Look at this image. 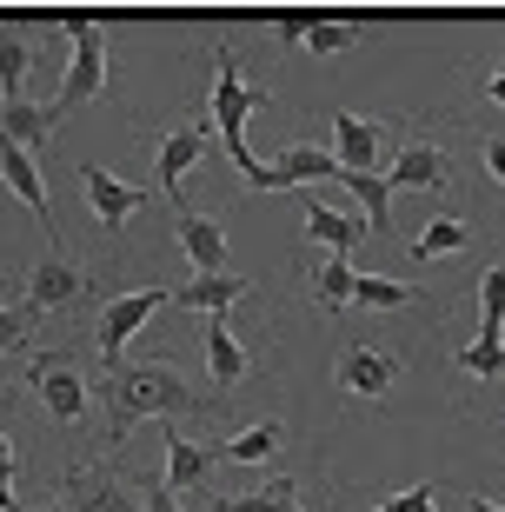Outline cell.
Wrapping results in <instances>:
<instances>
[{"label": "cell", "instance_id": "d590c367", "mask_svg": "<svg viewBox=\"0 0 505 512\" xmlns=\"http://www.w3.org/2000/svg\"><path fill=\"white\" fill-rule=\"evenodd\" d=\"M486 94L505 107V60H492V74H486Z\"/></svg>", "mask_w": 505, "mask_h": 512}, {"label": "cell", "instance_id": "d4e9b609", "mask_svg": "<svg viewBox=\"0 0 505 512\" xmlns=\"http://www.w3.org/2000/svg\"><path fill=\"white\" fill-rule=\"evenodd\" d=\"M339 180L359 193V207H366V227H373V233L393 227V193H386L393 180H373V173H339Z\"/></svg>", "mask_w": 505, "mask_h": 512}, {"label": "cell", "instance_id": "4fadbf2b", "mask_svg": "<svg viewBox=\"0 0 505 512\" xmlns=\"http://www.w3.org/2000/svg\"><path fill=\"white\" fill-rule=\"evenodd\" d=\"M446 173H452V160H446V153H439V147H432V140H406L386 180H393V187H419V193H439V187H446Z\"/></svg>", "mask_w": 505, "mask_h": 512}, {"label": "cell", "instance_id": "8fae6325", "mask_svg": "<svg viewBox=\"0 0 505 512\" xmlns=\"http://www.w3.org/2000/svg\"><path fill=\"white\" fill-rule=\"evenodd\" d=\"M246 293H253V280H240V273H200V280L173 286V300L193 306V313H206V320H226Z\"/></svg>", "mask_w": 505, "mask_h": 512}, {"label": "cell", "instance_id": "1f68e13d", "mask_svg": "<svg viewBox=\"0 0 505 512\" xmlns=\"http://www.w3.org/2000/svg\"><path fill=\"white\" fill-rule=\"evenodd\" d=\"M313 27H319V14H273V34H280L286 47H306Z\"/></svg>", "mask_w": 505, "mask_h": 512}, {"label": "cell", "instance_id": "277c9868", "mask_svg": "<svg viewBox=\"0 0 505 512\" xmlns=\"http://www.w3.org/2000/svg\"><path fill=\"white\" fill-rule=\"evenodd\" d=\"M160 306H167V286H140V293H113L107 300V313H100V360H107V373L120 366L127 340L160 313Z\"/></svg>", "mask_w": 505, "mask_h": 512}, {"label": "cell", "instance_id": "7402d4cb", "mask_svg": "<svg viewBox=\"0 0 505 512\" xmlns=\"http://www.w3.org/2000/svg\"><path fill=\"white\" fill-rule=\"evenodd\" d=\"M280 439H286L280 419H260V426H246V433L226 439L220 459H240V466H253V459H273V453H280Z\"/></svg>", "mask_w": 505, "mask_h": 512}, {"label": "cell", "instance_id": "8d00e7d4", "mask_svg": "<svg viewBox=\"0 0 505 512\" xmlns=\"http://www.w3.org/2000/svg\"><path fill=\"white\" fill-rule=\"evenodd\" d=\"M0 512H20V499H14V473H0Z\"/></svg>", "mask_w": 505, "mask_h": 512}, {"label": "cell", "instance_id": "5bb4252c", "mask_svg": "<svg viewBox=\"0 0 505 512\" xmlns=\"http://www.w3.org/2000/svg\"><path fill=\"white\" fill-rule=\"evenodd\" d=\"M0 180H7V187H14L20 200H27V207H34V220H40V227L54 233V207H47V187H40L34 153H27V147H14V140H0Z\"/></svg>", "mask_w": 505, "mask_h": 512}, {"label": "cell", "instance_id": "7a4b0ae2", "mask_svg": "<svg viewBox=\"0 0 505 512\" xmlns=\"http://www.w3.org/2000/svg\"><path fill=\"white\" fill-rule=\"evenodd\" d=\"M260 107H273V94L266 87H246L240 80V60L220 47V74H213V114H220V140H226V160L240 167L246 187H260V193H280V173L266 167V160H253L246 153V120L260 114Z\"/></svg>", "mask_w": 505, "mask_h": 512}, {"label": "cell", "instance_id": "2e32d148", "mask_svg": "<svg viewBox=\"0 0 505 512\" xmlns=\"http://www.w3.org/2000/svg\"><path fill=\"white\" fill-rule=\"evenodd\" d=\"M173 227H180V247H187V260L200 266V273H226V233L220 220H206V213H173Z\"/></svg>", "mask_w": 505, "mask_h": 512}, {"label": "cell", "instance_id": "44dd1931", "mask_svg": "<svg viewBox=\"0 0 505 512\" xmlns=\"http://www.w3.org/2000/svg\"><path fill=\"white\" fill-rule=\"evenodd\" d=\"M353 293H359L353 260H346V253H326V266H319V280H313V300L326 306V313H339V306H353Z\"/></svg>", "mask_w": 505, "mask_h": 512}, {"label": "cell", "instance_id": "30bf717a", "mask_svg": "<svg viewBox=\"0 0 505 512\" xmlns=\"http://www.w3.org/2000/svg\"><path fill=\"white\" fill-rule=\"evenodd\" d=\"M339 386L353 399H379L399 386V353H386V346H353L346 360H339Z\"/></svg>", "mask_w": 505, "mask_h": 512}, {"label": "cell", "instance_id": "8992f818", "mask_svg": "<svg viewBox=\"0 0 505 512\" xmlns=\"http://www.w3.org/2000/svg\"><path fill=\"white\" fill-rule=\"evenodd\" d=\"M80 300H87V273L60 247L40 253L34 273H27V306H34V313H60V306H80Z\"/></svg>", "mask_w": 505, "mask_h": 512}, {"label": "cell", "instance_id": "7c38bea8", "mask_svg": "<svg viewBox=\"0 0 505 512\" xmlns=\"http://www.w3.org/2000/svg\"><path fill=\"white\" fill-rule=\"evenodd\" d=\"M206 373H213V386H220V399L233 393V386L253 373V360H246V346H240V333L226 320H206Z\"/></svg>", "mask_w": 505, "mask_h": 512}, {"label": "cell", "instance_id": "4dcf8cb0", "mask_svg": "<svg viewBox=\"0 0 505 512\" xmlns=\"http://www.w3.org/2000/svg\"><path fill=\"white\" fill-rule=\"evenodd\" d=\"M34 340V306H0V353H14V346H27Z\"/></svg>", "mask_w": 505, "mask_h": 512}, {"label": "cell", "instance_id": "83f0119b", "mask_svg": "<svg viewBox=\"0 0 505 512\" xmlns=\"http://www.w3.org/2000/svg\"><path fill=\"white\" fill-rule=\"evenodd\" d=\"M459 366L479 373V380H505V340H472L459 346Z\"/></svg>", "mask_w": 505, "mask_h": 512}, {"label": "cell", "instance_id": "603a6c76", "mask_svg": "<svg viewBox=\"0 0 505 512\" xmlns=\"http://www.w3.org/2000/svg\"><path fill=\"white\" fill-rule=\"evenodd\" d=\"M213 512H300V486H293V479H273L266 493H233V499H213Z\"/></svg>", "mask_w": 505, "mask_h": 512}, {"label": "cell", "instance_id": "836d02e7", "mask_svg": "<svg viewBox=\"0 0 505 512\" xmlns=\"http://www.w3.org/2000/svg\"><path fill=\"white\" fill-rule=\"evenodd\" d=\"M140 493H147V512H180V493L167 486V473H153L147 486H140Z\"/></svg>", "mask_w": 505, "mask_h": 512}, {"label": "cell", "instance_id": "cb8c5ba5", "mask_svg": "<svg viewBox=\"0 0 505 512\" xmlns=\"http://www.w3.org/2000/svg\"><path fill=\"white\" fill-rule=\"evenodd\" d=\"M27 67H34L27 40H20L14 27H0V94L7 100H27Z\"/></svg>", "mask_w": 505, "mask_h": 512}, {"label": "cell", "instance_id": "74e56055", "mask_svg": "<svg viewBox=\"0 0 505 512\" xmlns=\"http://www.w3.org/2000/svg\"><path fill=\"white\" fill-rule=\"evenodd\" d=\"M472 512H505V506H492V499H472Z\"/></svg>", "mask_w": 505, "mask_h": 512}, {"label": "cell", "instance_id": "ffe728a7", "mask_svg": "<svg viewBox=\"0 0 505 512\" xmlns=\"http://www.w3.org/2000/svg\"><path fill=\"white\" fill-rule=\"evenodd\" d=\"M306 233H313L326 253H353V240H359V233H373V227L353 220V213H333L326 200H313V207H306Z\"/></svg>", "mask_w": 505, "mask_h": 512}, {"label": "cell", "instance_id": "f546056e", "mask_svg": "<svg viewBox=\"0 0 505 512\" xmlns=\"http://www.w3.org/2000/svg\"><path fill=\"white\" fill-rule=\"evenodd\" d=\"M359 34H366L359 20H319L306 47H313V54H346V47H359Z\"/></svg>", "mask_w": 505, "mask_h": 512}, {"label": "cell", "instance_id": "ac0fdd59", "mask_svg": "<svg viewBox=\"0 0 505 512\" xmlns=\"http://www.w3.org/2000/svg\"><path fill=\"white\" fill-rule=\"evenodd\" d=\"M213 459H220V446H200V439L167 433V486L173 493H193V486L213 473Z\"/></svg>", "mask_w": 505, "mask_h": 512}, {"label": "cell", "instance_id": "e0dca14e", "mask_svg": "<svg viewBox=\"0 0 505 512\" xmlns=\"http://www.w3.org/2000/svg\"><path fill=\"white\" fill-rule=\"evenodd\" d=\"M54 100H7V107H0V140H14V147H27L34 153L40 140H47V133H54Z\"/></svg>", "mask_w": 505, "mask_h": 512}, {"label": "cell", "instance_id": "4316f807", "mask_svg": "<svg viewBox=\"0 0 505 512\" xmlns=\"http://www.w3.org/2000/svg\"><path fill=\"white\" fill-rule=\"evenodd\" d=\"M466 240H472L466 220H426V227H419V240H412V253H419V260H446V253H459Z\"/></svg>", "mask_w": 505, "mask_h": 512}, {"label": "cell", "instance_id": "ba28073f", "mask_svg": "<svg viewBox=\"0 0 505 512\" xmlns=\"http://www.w3.org/2000/svg\"><path fill=\"white\" fill-rule=\"evenodd\" d=\"M206 140H213V127H200V120H193V127H173L167 140H160V160H153V193H160V200L180 207V180L206 160Z\"/></svg>", "mask_w": 505, "mask_h": 512}, {"label": "cell", "instance_id": "e575fe53", "mask_svg": "<svg viewBox=\"0 0 505 512\" xmlns=\"http://www.w3.org/2000/svg\"><path fill=\"white\" fill-rule=\"evenodd\" d=\"M479 160H486V173H492V180H499V187H505V133H492V140H486V153H479Z\"/></svg>", "mask_w": 505, "mask_h": 512}, {"label": "cell", "instance_id": "9c48e42d", "mask_svg": "<svg viewBox=\"0 0 505 512\" xmlns=\"http://www.w3.org/2000/svg\"><path fill=\"white\" fill-rule=\"evenodd\" d=\"M80 187H87V207H94V220H100L107 233H120V227L133 220V213H140V207L153 200L147 187H127V180H113L107 167H94V160L80 167Z\"/></svg>", "mask_w": 505, "mask_h": 512}, {"label": "cell", "instance_id": "52a82bcc", "mask_svg": "<svg viewBox=\"0 0 505 512\" xmlns=\"http://www.w3.org/2000/svg\"><path fill=\"white\" fill-rule=\"evenodd\" d=\"M34 393L60 426H74V419L87 413V380H80V366L60 360V353H34Z\"/></svg>", "mask_w": 505, "mask_h": 512}, {"label": "cell", "instance_id": "ab89813d", "mask_svg": "<svg viewBox=\"0 0 505 512\" xmlns=\"http://www.w3.org/2000/svg\"><path fill=\"white\" fill-rule=\"evenodd\" d=\"M47 512H67V506H47Z\"/></svg>", "mask_w": 505, "mask_h": 512}, {"label": "cell", "instance_id": "60d3db41", "mask_svg": "<svg viewBox=\"0 0 505 512\" xmlns=\"http://www.w3.org/2000/svg\"><path fill=\"white\" fill-rule=\"evenodd\" d=\"M300 512H306V506H300Z\"/></svg>", "mask_w": 505, "mask_h": 512}, {"label": "cell", "instance_id": "d6a6232c", "mask_svg": "<svg viewBox=\"0 0 505 512\" xmlns=\"http://www.w3.org/2000/svg\"><path fill=\"white\" fill-rule=\"evenodd\" d=\"M373 512H439V499H432V486H406L399 499H379Z\"/></svg>", "mask_w": 505, "mask_h": 512}, {"label": "cell", "instance_id": "6da1fadb", "mask_svg": "<svg viewBox=\"0 0 505 512\" xmlns=\"http://www.w3.org/2000/svg\"><path fill=\"white\" fill-rule=\"evenodd\" d=\"M206 406V393H193V380L180 366H133L120 360L107 373V446H127V433L140 419H180Z\"/></svg>", "mask_w": 505, "mask_h": 512}, {"label": "cell", "instance_id": "3957f363", "mask_svg": "<svg viewBox=\"0 0 505 512\" xmlns=\"http://www.w3.org/2000/svg\"><path fill=\"white\" fill-rule=\"evenodd\" d=\"M54 27L74 47V67H67V80H60V94H54V114H74V107H87L107 87V27L94 14H60Z\"/></svg>", "mask_w": 505, "mask_h": 512}, {"label": "cell", "instance_id": "5b68a950", "mask_svg": "<svg viewBox=\"0 0 505 512\" xmlns=\"http://www.w3.org/2000/svg\"><path fill=\"white\" fill-rule=\"evenodd\" d=\"M60 506L67 512H147V499H133L113 479V466H74L60 479Z\"/></svg>", "mask_w": 505, "mask_h": 512}, {"label": "cell", "instance_id": "d6986e66", "mask_svg": "<svg viewBox=\"0 0 505 512\" xmlns=\"http://www.w3.org/2000/svg\"><path fill=\"white\" fill-rule=\"evenodd\" d=\"M273 173H280V187H306V180H339V153L326 147H286L280 160H273Z\"/></svg>", "mask_w": 505, "mask_h": 512}, {"label": "cell", "instance_id": "484cf974", "mask_svg": "<svg viewBox=\"0 0 505 512\" xmlns=\"http://www.w3.org/2000/svg\"><path fill=\"white\" fill-rule=\"evenodd\" d=\"M505 333V266H486L479 280V340H499Z\"/></svg>", "mask_w": 505, "mask_h": 512}, {"label": "cell", "instance_id": "f35d334b", "mask_svg": "<svg viewBox=\"0 0 505 512\" xmlns=\"http://www.w3.org/2000/svg\"><path fill=\"white\" fill-rule=\"evenodd\" d=\"M0 406H7V386H0Z\"/></svg>", "mask_w": 505, "mask_h": 512}, {"label": "cell", "instance_id": "f1b7e54d", "mask_svg": "<svg viewBox=\"0 0 505 512\" xmlns=\"http://www.w3.org/2000/svg\"><path fill=\"white\" fill-rule=\"evenodd\" d=\"M412 300H419V286H406V280H366V273H359L353 306H412Z\"/></svg>", "mask_w": 505, "mask_h": 512}, {"label": "cell", "instance_id": "9a60e30c", "mask_svg": "<svg viewBox=\"0 0 505 512\" xmlns=\"http://www.w3.org/2000/svg\"><path fill=\"white\" fill-rule=\"evenodd\" d=\"M333 153L346 173H373L379 160V120L366 114H333Z\"/></svg>", "mask_w": 505, "mask_h": 512}]
</instances>
